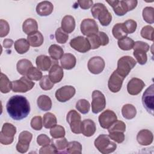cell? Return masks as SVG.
Masks as SVG:
<instances>
[{
    "label": "cell",
    "instance_id": "cell-1",
    "mask_svg": "<svg viewBox=\"0 0 154 154\" xmlns=\"http://www.w3.org/2000/svg\"><path fill=\"white\" fill-rule=\"evenodd\" d=\"M6 109L11 118L15 120H20L26 118L29 114L30 105L25 97L15 95L8 99Z\"/></svg>",
    "mask_w": 154,
    "mask_h": 154
},
{
    "label": "cell",
    "instance_id": "cell-2",
    "mask_svg": "<svg viewBox=\"0 0 154 154\" xmlns=\"http://www.w3.org/2000/svg\"><path fill=\"white\" fill-rule=\"evenodd\" d=\"M91 12L93 17L98 19L102 26H108L112 20L111 13L102 3H96L93 5Z\"/></svg>",
    "mask_w": 154,
    "mask_h": 154
},
{
    "label": "cell",
    "instance_id": "cell-3",
    "mask_svg": "<svg viewBox=\"0 0 154 154\" xmlns=\"http://www.w3.org/2000/svg\"><path fill=\"white\" fill-rule=\"evenodd\" d=\"M106 2L112 7L116 15L122 16L125 14L128 11L134 10L137 5L138 1L136 0H125V1H106Z\"/></svg>",
    "mask_w": 154,
    "mask_h": 154
},
{
    "label": "cell",
    "instance_id": "cell-4",
    "mask_svg": "<svg viewBox=\"0 0 154 154\" xmlns=\"http://www.w3.org/2000/svg\"><path fill=\"white\" fill-rule=\"evenodd\" d=\"M94 146L96 149L103 154H108L114 152L117 148V144L110 140L108 135L101 134L96 138Z\"/></svg>",
    "mask_w": 154,
    "mask_h": 154
},
{
    "label": "cell",
    "instance_id": "cell-5",
    "mask_svg": "<svg viewBox=\"0 0 154 154\" xmlns=\"http://www.w3.org/2000/svg\"><path fill=\"white\" fill-rule=\"evenodd\" d=\"M137 61L130 56H123L117 62V68L116 71L125 78L131 70L135 66Z\"/></svg>",
    "mask_w": 154,
    "mask_h": 154
},
{
    "label": "cell",
    "instance_id": "cell-6",
    "mask_svg": "<svg viewBox=\"0 0 154 154\" xmlns=\"http://www.w3.org/2000/svg\"><path fill=\"white\" fill-rule=\"evenodd\" d=\"M16 133V128L10 123H5L0 132V142L4 145L11 144Z\"/></svg>",
    "mask_w": 154,
    "mask_h": 154
},
{
    "label": "cell",
    "instance_id": "cell-7",
    "mask_svg": "<svg viewBox=\"0 0 154 154\" xmlns=\"http://www.w3.org/2000/svg\"><path fill=\"white\" fill-rule=\"evenodd\" d=\"M66 120L69 124L72 132L79 134L81 133L82 122L80 114L75 110H70L67 114Z\"/></svg>",
    "mask_w": 154,
    "mask_h": 154
},
{
    "label": "cell",
    "instance_id": "cell-8",
    "mask_svg": "<svg viewBox=\"0 0 154 154\" xmlns=\"http://www.w3.org/2000/svg\"><path fill=\"white\" fill-rule=\"evenodd\" d=\"M35 83L25 76L19 79L12 81V90L13 92L26 93L31 90L34 86Z\"/></svg>",
    "mask_w": 154,
    "mask_h": 154
},
{
    "label": "cell",
    "instance_id": "cell-9",
    "mask_svg": "<svg viewBox=\"0 0 154 154\" xmlns=\"http://www.w3.org/2000/svg\"><path fill=\"white\" fill-rule=\"evenodd\" d=\"M106 106V99L104 94L99 90H94L92 93L91 109L94 114L102 111Z\"/></svg>",
    "mask_w": 154,
    "mask_h": 154
},
{
    "label": "cell",
    "instance_id": "cell-10",
    "mask_svg": "<svg viewBox=\"0 0 154 154\" xmlns=\"http://www.w3.org/2000/svg\"><path fill=\"white\" fill-rule=\"evenodd\" d=\"M89 42L91 49L99 48L100 46H105L109 43V38L108 35L102 31L89 35L87 37Z\"/></svg>",
    "mask_w": 154,
    "mask_h": 154
},
{
    "label": "cell",
    "instance_id": "cell-11",
    "mask_svg": "<svg viewBox=\"0 0 154 154\" xmlns=\"http://www.w3.org/2000/svg\"><path fill=\"white\" fill-rule=\"evenodd\" d=\"M142 103L146 111L153 116L154 110L153 84H152L144 92L142 96Z\"/></svg>",
    "mask_w": 154,
    "mask_h": 154
},
{
    "label": "cell",
    "instance_id": "cell-12",
    "mask_svg": "<svg viewBox=\"0 0 154 154\" xmlns=\"http://www.w3.org/2000/svg\"><path fill=\"white\" fill-rule=\"evenodd\" d=\"M32 138V134L28 131H25L20 132L19 135L18 142L16 144L17 151L22 153H26L29 149Z\"/></svg>",
    "mask_w": 154,
    "mask_h": 154
},
{
    "label": "cell",
    "instance_id": "cell-13",
    "mask_svg": "<svg viewBox=\"0 0 154 154\" xmlns=\"http://www.w3.org/2000/svg\"><path fill=\"white\" fill-rule=\"evenodd\" d=\"M70 46L75 50L85 53L91 49V46L87 38L82 36H78L72 38L70 42Z\"/></svg>",
    "mask_w": 154,
    "mask_h": 154
},
{
    "label": "cell",
    "instance_id": "cell-14",
    "mask_svg": "<svg viewBox=\"0 0 154 154\" xmlns=\"http://www.w3.org/2000/svg\"><path fill=\"white\" fill-rule=\"evenodd\" d=\"M76 90L72 85H65L59 89L55 92V97L58 101L60 102H65L71 98H72L75 94Z\"/></svg>",
    "mask_w": 154,
    "mask_h": 154
},
{
    "label": "cell",
    "instance_id": "cell-15",
    "mask_svg": "<svg viewBox=\"0 0 154 154\" xmlns=\"http://www.w3.org/2000/svg\"><path fill=\"white\" fill-rule=\"evenodd\" d=\"M117 116L113 111L106 109L99 115V122L102 128L108 129L117 120Z\"/></svg>",
    "mask_w": 154,
    "mask_h": 154
},
{
    "label": "cell",
    "instance_id": "cell-16",
    "mask_svg": "<svg viewBox=\"0 0 154 154\" xmlns=\"http://www.w3.org/2000/svg\"><path fill=\"white\" fill-rule=\"evenodd\" d=\"M81 31L87 37L99 32V27L96 22L92 19H85L81 23Z\"/></svg>",
    "mask_w": 154,
    "mask_h": 154
},
{
    "label": "cell",
    "instance_id": "cell-17",
    "mask_svg": "<svg viewBox=\"0 0 154 154\" xmlns=\"http://www.w3.org/2000/svg\"><path fill=\"white\" fill-rule=\"evenodd\" d=\"M105 66L104 60L100 57H93L91 58L87 63L89 71L93 74H99L104 69Z\"/></svg>",
    "mask_w": 154,
    "mask_h": 154
},
{
    "label": "cell",
    "instance_id": "cell-18",
    "mask_svg": "<svg viewBox=\"0 0 154 154\" xmlns=\"http://www.w3.org/2000/svg\"><path fill=\"white\" fill-rule=\"evenodd\" d=\"M124 79V77L120 75L116 70H114L110 76L108 82L109 90L112 93L119 92L122 88Z\"/></svg>",
    "mask_w": 154,
    "mask_h": 154
},
{
    "label": "cell",
    "instance_id": "cell-19",
    "mask_svg": "<svg viewBox=\"0 0 154 154\" xmlns=\"http://www.w3.org/2000/svg\"><path fill=\"white\" fill-rule=\"evenodd\" d=\"M144 86L145 84L141 79L133 78L128 83L127 90L131 95H137L142 91Z\"/></svg>",
    "mask_w": 154,
    "mask_h": 154
},
{
    "label": "cell",
    "instance_id": "cell-20",
    "mask_svg": "<svg viewBox=\"0 0 154 154\" xmlns=\"http://www.w3.org/2000/svg\"><path fill=\"white\" fill-rule=\"evenodd\" d=\"M53 59H51L49 57L45 55H40L36 58L35 63L38 69H40L43 71H48L51 69L52 66L57 63V61H55Z\"/></svg>",
    "mask_w": 154,
    "mask_h": 154
},
{
    "label": "cell",
    "instance_id": "cell-21",
    "mask_svg": "<svg viewBox=\"0 0 154 154\" xmlns=\"http://www.w3.org/2000/svg\"><path fill=\"white\" fill-rule=\"evenodd\" d=\"M64 73L62 67L60 66L57 63L54 64L49 72V77L51 81L55 84L60 82L63 78Z\"/></svg>",
    "mask_w": 154,
    "mask_h": 154
},
{
    "label": "cell",
    "instance_id": "cell-22",
    "mask_svg": "<svg viewBox=\"0 0 154 154\" xmlns=\"http://www.w3.org/2000/svg\"><path fill=\"white\" fill-rule=\"evenodd\" d=\"M153 140L152 132L148 129H142L140 131L137 135L138 143L142 146H148L152 144Z\"/></svg>",
    "mask_w": 154,
    "mask_h": 154
},
{
    "label": "cell",
    "instance_id": "cell-23",
    "mask_svg": "<svg viewBox=\"0 0 154 154\" xmlns=\"http://www.w3.org/2000/svg\"><path fill=\"white\" fill-rule=\"evenodd\" d=\"M54 10L53 4L48 1L38 3L36 7V12L40 16H47L51 14Z\"/></svg>",
    "mask_w": 154,
    "mask_h": 154
},
{
    "label": "cell",
    "instance_id": "cell-24",
    "mask_svg": "<svg viewBox=\"0 0 154 154\" xmlns=\"http://www.w3.org/2000/svg\"><path fill=\"white\" fill-rule=\"evenodd\" d=\"M96 126L95 123L90 119H85L82 122L81 133L85 137H91L95 133Z\"/></svg>",
    "mask_w": 154,
    "mask_h": 154
},
{
    "label": "cell",
    "instance_id": "cell-25",
    "mask_svg": "<svg viewBox=\"0 0 154 154\" xmlns=\"http://www.w3.org/2000/svg\"><path fill=\"white\" fill-rule=\"evenodd\" d=\"M60 63L63 69L70 70L75 67L76 63V59L72 54H65L60 59Z\"/></svg>",
    "mask_w": 154,
    "mask_h": 154
},
{
    "label": "cell",
    "instance_id": "cell-26",
    "mask_svg": "<svg viewBox=\"0 0 154 154\" xmlns=\"http://www.w3.org/2000/svg\"><path fill=\"white\" fill-rule=\"evenodd\" d=\"M61 29L66 33L72 32L75 28V20L70 15L65 16L61 20Z\"/></svg>",
    "mask_w": 154,
    "mask_h": 154
},
{
    "label": "cell",
    "instance_id": "cell-27",
    "mask_svg": "<svg viewBox=\"0 0 154 154\" xmlns=\"http://www.w3.org/2000/svg\"><path fill=\"white\" fill-rule=\"evenodd\" d=\"M38 24L37 21L32 18L26 19L22 25L23 31L28 35L37 31Z\"/></svg>",
    "mask_w": 154,
    "mask_h": 154
},
{
    "label": "cell",
    "instance_id": "cell-28",
    "mask_svg": "<svg viewBox=\"0 0 154 154\" xmlns=\"http://www.w3.org/2000/svg\"><path fill=\"white\" fill-rule=\"evenodd\" d=\"M38 107L43 111H49L52 108V101L51 98L45 94L40 96L37 100Z\"/></svg>",
    "mask_w": 154,
    "mask_h": 154
},
{
    "label": "cell",
    "instance_id": "cell-29",
    "mask_svg": "<svg viewBox=\"0 0 154 154\" xmlns=\"http://www.w3.org/2000/svg\"><path fill=\"white\" fill-rule=\"evenodd\" d=\"M27 40L32 47H38L43 44L44 38L42 33L37 31V32L28 35Z\"/></svg>",
    "mask_w": 154,
    "mask_h": 154
},
{
    "label": "cell",
    "instance_id": "cell-30",
    "mask_svg": "<svg viewBox=\"0 0 154 154\" xmlns=\"http://www.w3.org/2000/svg\"><path fill=\"white\" fill-rule=\"evenodd\" d=\"M29 43L25 38H20L14 42V49L19 54H23L29 49Z\"/></svg>",
    "mask_w": 154,
    "mask_h": 154
},
{
    "label": "cell",
    "instance_id": "cell-31",
    "mask_svg": "<svg viewBox=\"0 0 154 154\" xmlns=\"http://www.w3.org/2000/svg\"><path fill=\"white\" fill-rule=\"evenodd\" d=\"M32 63L27 59H22L18 61L16 67L17 72L22 75H26L29 69L32 67Z\"/></svg>",
    "mask_w": 154,
    "mask_h": 154
},
{
    "label": "cell",
    "instance_id": "cell-32",
    "mask_svg": "<svg viewBox=\"0 0 154 154\" xmlns=\"http://www.w3.org/2000/svg\"><path fill=\"white\" fill-rule=\"evenodd\" d=\"M122 114L124 118L128 120L134 119L137 114L135 107L132 104H126L122 108Z\"/></svg>",
    "mask_w": 154,
    "mask_h": 154
},
{
    "label": "cell",
    "instance_id": "cell-33",
    "mask_svg": "<svg viewBox=\"0 0 154 154\" xmlns=\"http://www.w3.org/2000/svg\"><path fill=\"white\" fill-rule=\"evenodd\" d=\"M49 54L52 59L57 61L63 56L64 51L63 48L57 45H52L49 48Z\"/></svg>",
    "mask_w": 154,
    "mask_h": 154
},
{
    "label": "cell",
    "instance_id": "cell-34",
    "mask_svg": "<svg viewBox=\"0 0 154 154\" xmlns=\"http://www.w3.org/2000/svg\"><path fill=\"white\" fill-rule=\"evenodd\" d=\"M112 33L113 36L118 40L125 37L128 35L123 23H116L112 29Z\"/></svg>",
    "mask_w": 154,
    "mask_h": 154
},
{
    "label": "cell",
    "instance_id": "cell-35",
    "mask_svg": "<svg viewBox=\"0 0 154 154\" xmlns=\"http://www.w3.org/2000/svg\"><path fill=\"white\" fill-rule=\"evenodd\" d=\"M12 89V82H11L7 75L1 73L0 90L2 93H7Z\"/></svg>",
    "mask_w": 154,
    "mask_h": 154
},
{
    "label": "cell",
    "instance_id": "cell-36",
    "mask_svg": "<svg viewBox=\"0 0 154 154\" xmlns=\"http://www.w3.org/2000/svg\"><path fill=\"white\" fill-rule=\"evenodd\" d=\"M57 118L54 114L51 112H47L44 114L43 118V125L45 128H52L57 125Z\"/></svg>",
    "mask_w": 154,
    "mask_h": 154
},
{
    "label": "cell",
    "instance_id": "cell-37",
    "mask_svg": "<svg viewBox=\"0 0 154 154\" xmlns=\"http://www.w3.org/2000/svg\"><path fill=\"white\" fill-rule=\"evenodd\" d=\"M117 43L119 47L122 50L129 51L133 48L134 45V41L128 37H125L119 40Z\"/></svg>",
    "mask_w": 154,
    "mask_h": 154
},
{
    "label": "cell",
    "instance_id": "cell-38",
    "mask_svg": "<svg viewBox=\"0 0 154 154\" xmlns=\"http://www.w3.org/2000/svg\"><path fill=\"white\" fill-rule=\"evenodd\" d=\"M82 145L80 143L73 141L68 143L66 151L70 154H81L82 152Z\"/></svg>",
    "mask_w": 154,
    "mask_h": 154
},
{
    "label": "cell",
    "instance_id": "cell-39",
    "mask_svg": "<svg viewBox=\"0 0 154 154\" xmlns=\"http://www.w3.org/2000/svg\"><path fill=\"white\" fill-rule=\"evenodd\" d=\"M65 129L61 125H56L50 130V135L53 138H63L65 136Z\"/></svg>",
    "mask_w": 154,
    "mask_h": 154
},
{
    "label": "cell",
    "instance_id": "cell-40",
    "mask_svg": "<svg viewBox=\"0 0 154 154\" xmlns=\"http://www.w3.org/2000/svg\"><path fill=\"white\" fill-rule=\"evenodd\" d=\"M154 8L152 7H146L143 10V17L148 23L152 24L154 23Z\"/></svg>",
    "mask_w": 154,
    "mask_h": 154
},
{
    "label": "cell",
    "instance_id": "cell-41",
    "mask_svg": "<svg viewBox=\"0 0 154 154\" xmlns=\"http://www.w3.org/2000/svg\"><path fill=\"white\" fill-rule=\"evenodd\" d=\"M26 76L29 79L34 81H38L43 77L42 72L38 69L33 66L29 69Z\"/></svg>",
    "mask_w": 154,
    "mask_h": 154
},
{
    "label": "cell",
    "instance_id": "cell-42",
    "mask_svg": "<svg viewBox=\"0 0 154 154\" xmlns=\"http://www.w3.org/2000/svg\"><path fill=\"white\" fill-rule=\"evenodd\" d=\"M90 108V103L86 99H82L79 100L76 103V108L82 114H87Z\"/></svg>",
    "mask_w": 154,
    "mask_h": 154
},
{
    "label": "cell",
    "instance_id": "cell-43",
    "mask_svg": "<svg viewBox=\"0 0 154 154\" xmlns=\"http://www.w3.org/2000/svg\"><path fill=\"white\" fill-rule=\"evenodd\" d=\"M133 54L140 64L144 65L146 63L147 61V57L145 51L140 49H134Z\"/></svg>",
    "mask_w": 154,
    "mask_h": 154
},
{
    "label": "cell",
    "instance_id": "cell-44",
    "mask_svg": "<svg viewBox=\"0 0 154 154\" xmlns=\"http://www.w3.org/2000/svg\"><path fill=\"white\" fill-rule=\"evenodd\" d=\"M141 35L144 38L153 41V28L150 25H146L143 27L140 32Z\"/></svg>",
    "mask_w": 154,
    "mask_h": 154
},
{
    "label": "cell",
    "instance_id": "cell-45",
    "mask_svg": "<svg viewBox=\"0 0 154 154\" xmlns=\"http://www.w3.org/2000/svg\"><path fill=\"white\" fill-rule=\"evenodd\" d=\"M55 36V38H56L57 42L58 43H60V44L66 43V42L68 40V38H69L68 34L65 32L61 29V28H58L56 30Z\"/></svg>",
    "mask_w": 154,
    "mask_h": 154
},
{
    "label": "cell",
    "instance_id": "cell-46",
    "mask_svg": "<svg viewBox=\"0 0 154 154\" xmlns=\"http://www.w3.org/2000/svg\"><path fill=\"white\" fill-rule=\"evenodd\" d=\"M108 129L109 133L116 131L124 132L126 131V125L123 122L117 120Z\"/></svg>",
    "mask_w": 154,
    "mask_h": 154
},
{
    "label": "cell",
    "instance_id": "cell-47",
    "mask_svg": "<svg viewBox=\"0 0 154 154\" xmlns=\"http://www.w3.org/2000/svg\"><path fill=\"white\" fill-rule=\"evenodd\" d=\"M54 85V83L51 81L48 75L43 76L40 81V86L43 90H49L52 89Z\"/></svg>",
    "mask_w": 154,
    "mask_h": 154
},
{
    "label": "cell",
    "instance_id": "cell-48",
    "mask_svg": "<svg viewBox=\"0 0 154 154\" xmlns=\"http://www.w3.org/2000/svg\"><path fill=\"white\" fill-rule=\"evenodd\" d=\"M68 143V141L64 137L60 138H54V140L52 141V144H53L55 146V147L57 148L58 150H63L66 149Z\"/></svg>",
    "mask_w": 154,
    "mask_h": 154
},
{
    "label": "cell",
    "instance_id": "cell-49",
    "mask_svg": "<svg viewBox=\"0 0 154 154\" xmlns=\"http://www.w3.org/2000/svg\"><path fill=\"white\" fill-rule=\"evenodd\" d=\"M123 24L128 34L134 32L137 29V22L132 19H128L123 23Z\"/></svg>",
    "mask_w": 154,
    "mask_h": 154
},
{
    "label": "cell",
    "instance_id": "cell-50",
    "mask_svg": "<svg viewBox=\"0 0 154 154\" xmlns=\"http://www.w3.org/2000/svg\"><path fill=\"white\" fill-rule=\"evenodd\" d=\"M31 128L35 131H40L43 127V120L41 116H35L34 117L30 123Z\"/></svg>",
    "mask_w": 154,
    "mask_h": 154
},
{
    "label": "cell",
    "instance_id": "cell-51",
    "mask_svg": "<svg viewBox=\"0 0 154 154\" xmlns=\"http://www.w3.org/2000/svg\"><path fill=\"white\" fill-rule=\"evenodd\" d=\"M109 138L118 143H122L125 140V135L122 132H111L108 135Z\"/></svg>",
    "mask_w": 154,
    "mask_h": 154
},
{
    "label": "cell",
    "instance_id": "cell-52",
    "mask_svg": "<svg viewBox=\"0 0 154 154\" xmlns=\"http://www.w3.org/2000/svg\"><path fill=\"white\" fill-rule=\"evenodd\" d=\"M58 152L57 148L53 144H49L46 146H43L40 149V154H48V153H57Z\"/></svg>",
    "mask_w": 154,
    "mask_h": 154
},
{
    "label": "cell",
    "instance_id": "cell-53",
    "mask_svg": "<svg viewBox=\"0 0 154 154\" xmlns=\"http://www.w3.org/2000/svg\"><path fill=\"white\" fill-rule=\"evenodd\" d=\"M10 31V26L8 23L4 20H0V37H5Z\"/></svg>",
    "mask_w": 154,
    "mask_h": 154
},
{
    "label": "cell",
    "instance_id": "cell-54",
    "mask_svg": "<svg viewBox=\"0 0 154 154\" xmlns=\"http://www.w3.org/2000/svg\"><path fill=\"white\" fill-rule=\"evenodd\" d=\"M51 142V139L46 134H42L39 135L37 138V143L39 146H46L47 144H49Z\"/></svg>",
    "mask_w": 154,
    "mask_h": 154
},
{
    "label": "cell",
    "instance_id": "cell-55",
    "mask_svg": "<svg viewBox=\"0 0 154 154\" xmlns=\"http://www.w3.org/2000/svg\"><path fill=\"white\" fill-rule=\"evenodd\" d=\"M150 48L149 45L144 42L142 41H137L135 42H134V45L132 49H140V50H143L144 51H145L146 52H147V51H149Z\"/></svg>",
    "mask_w": 154,
    "mask_h": 154
},
{
    "label": "cell",
    "instance_id": "cell-56",
    "mask_svg": "<svg viewBox=\"0 0 154 154\" xmlns=\"http://www.w3.org/2000/svg\"><path fill=\"white\" fill-rule=\"evenodd\" d=\"M78 3L82 9L86 10L90 8L93 5V1L91 0H79Z\"/></svg>",
    "mask_w": 154,
    "mask_h": 154
},
{
    "label": "cell",
    "instance_id": "cell-57",
    "mask_svg": "<svg viewBox=\"0 0 154 154\" xmlns=\"http://www.w3.org/2000/svg\"><path fill=\"white\" fill-rule=\"evenodd\" d=\"M13 41L10 38H6L3 41V46L5 48H10L13 44Z\"/></svg>",
    "mask_w": 154,
    "mask_h": 154
}]
</instances>
